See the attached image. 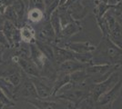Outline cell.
Segmentation results:
<instances>
[{"instance_id": "1", "label": "cell", "mask_w": 122, "mask_h": 109, "mask_svg": "<svg viewBox=\"0 0 122 109\" xmlns=\"http://www.w3.org/2000/svg\"><path fill=\"white\" fill-rule=\"evenodd\" d=\"M116 78H117V74H115L111 76L110 77L107 79V81H105L104 83H101L99 85H96L94 87V90H93V96H94V99L97 100L98 97H100L103 94H105L107 91V89H109L110 85H114V83H117V80Z\"/></svg>"}, {"instance_id": "6", "label": "cell", "mask_w": 122, "mask_h": 109, "mask_svg": "<svg viewBox=\"0 0 122 109\" xmlns=\"http://www.w3.org/2000/svg\"><path fill=\"white\" fill-rule=\"evenodd\" d=\"M21 37L25 42H30L34 37V31L30 27L24 26L21 29Z\"/></svg>"}, {"instance_id": "2", "label": "cell", "mask_w": 122, "mask_h": 109, "mask_svg": "<svg viewBox=\"0 0 122 109\" xmlns=\"http://www.w3.org/2000/svg\"><path fill=\"white\" fill-rule=\"evenodd\" d=\"M121 87V82L117 83V85L114 87V88L110 90L109 92L103 94L100 96V100H99V104H111L112 102L115 100V98H117V96L119 94V90Z\"/></svg>"}, {"instance_id": "4", "label": "cell", "mask_w": 122, "mask_h": 109, "mask_svg": "<svg viewBox=\"0 0 122 109\" xmlns=\"http://www.w3.org/2000/svg\"><path fill=\"white\" fill-rule=\"evenodd\" d=\"M81 67V66L76 62H71V61H66V62L62 63V66H61V71L64 73H71L76 71L77 69Z\"/></svg>"}, {"instance_id": "7", "label": "cell", "mask_w": 122, "mask_h": 109, "mask_svg": "<svg viewBox=\"0 0 122 109\" xmlns=\"http://www.w3.org/2000/svg\"><path fill=\"white\" fill-rule=\"evenodd\" d=\"M42 16H43L42 12L40 10H38V9H33L28 14L29 19L31 21H33V22H38L42 18Z\"/></svg>"}, {"instance_id": "5", "label": "cell", "mask_w": 122, "mask_h": 109, "mask_svg": "<svg viewBox=\"0 0 122 109\" xmlns=\"http://www.w3.org/2000/svg\"><path fill=\"white\" fill-rule=\"evenodd\" d=\"M35 85H36V88L38 95H40L41 97H46L48 96L51 94L50 89L48 88L46 85H45L44 84L40 83L39 81H35Z\"/></svg>"}, {"instance_id": "9", "label": "cell", "mask_w": 122, "mask_h": 109, "mask_svg": "<svg viewBox=\"0 0 122 109\" xmlns=\"http://www.w3.org/2000/svg\"><path fill=\"white\" fill-rule=\"evenodd\" d=\"M2 53H3V48L0 47V63H2Z\"/></svg>"}, {"instance_id": "3", "label": "cell", "mask_w": 122, "mask_h": 109, "mask_svg": "<svg viewBox=\"0 0 122 109\" xmlns=\"http://www.w3.org/2000/svg\"><path fill=\"white\" fill-rule=\"evenodd\" d=\"M17 63L21 66V67L23 68V70L27 73L28 75L34 76H38V72L36 70L37 68L34 65L33 62H28V61H25V59L19 58Z\"/></svg>"}, {"instance_id": "8", "label": "cell", "mask_w": 122, "mask_h": 109, "mask_svg": "<svg viewBox=\"0 0 122 109\" xmlns=\"http://www.w3.org/2000/svg\"><path fill=\"white\" fill-rule=\"evenodd\" d=\"M0 102L3 103L4 104H13V103L11 102L9 99H7V97L4 95V93L2 92L1 88H0Z\"/></svg>"}, {"instance_id": "10", "label": "cell", "mask_w": 122, "mask_h": 109, "mask_svg": "<svg viewBox=\"0 0 122 109\" xmlns=\"http://www.w3.org/2000/svg\"><path fill=\"white\" fill-rule=\"evenodd\" d=\"M3 106H4V104L0 102V109H2V108H3Z\"/></svg>"}]
</instances>
